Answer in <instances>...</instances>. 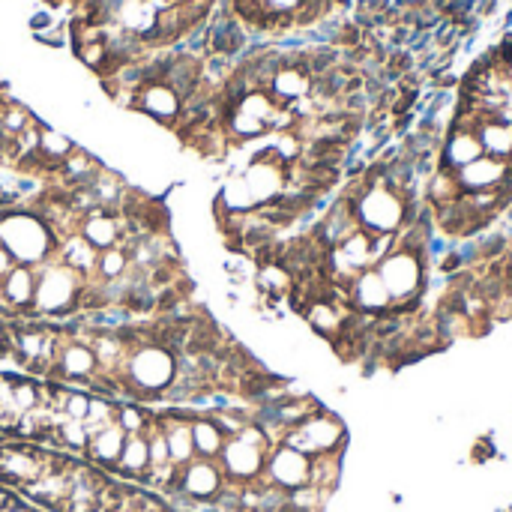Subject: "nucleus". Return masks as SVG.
Listing matches in <instances>:
<instances>
[{
  "instance_id": "1",
  "label": "nucleus",
  "mask_w": 512,
  "mask_h": 512,
  "mask_svg": "<svg viewBox=\"0 0 512 512\" xmlns=\"http://www.w3.org/2000/svg\"><path fill=\"white\" fill-rule=\"evenodd\" d=\"M354 213H357L360 228L369 234H399L411 216V198L384 186L369 171L363 192L354 198Z\"/></svg>"
},
{
  "instance_id": "2",
  "label": "nucleus",
  "mask_w": 512,
  "mask_h": 512,
  "mask_svg": "<svg viewBox=\"0 0 512 512\" xmlns=\"http://www.w3.org/2000/svg\"><path fill=\"white\" fill-rule=\"evenodd\" d=\"M276 444L267 438V432L255 423L243 426L234 438L225 441L219 453V465L225 471V480L231 486H249L264 477L267 456Z\"/></svg>"
},
{
  "instance_id": "3",
  "label": "nucleus",
  "mask_w": 512,
  "mask_h": 512,
  "mask_svg": "<svg viewBox=\"0 0 512 512\" xmlns=\"http://www.w3.org/2000/svg\"><path fill=\"white\" fill-rule=\"evenodd\" d=\"M39 270V285H36V318L42 321H66L69 315H78V300L84 291V279L63 267L57 258H48Z\"/></svg>"
},
{
  "instance_id": "4",
  "label": "nucleus",
  "mask_w": 512,
  "mask_h": 512,
  "mask_svg": "<svg viewBox=\"0 0 512 512\" xmlns=\"http://www.w3.org/2000/svg\"><path fill=\"white\" fill-rule=\"evenodd\" d=\"M375 270L381 273L387 291L393 294V312H402V315L417 312L423 291H426V258L396 246L378 261Z\"/></svg>"
},
{
  "instance_id": "5",
  "label": "nucleus",
  "mask_w": 512,
  "mask_h": 512,
  "mask_svg": "<svg viewBox=\"0 0 512 512\" xmlns=\"http://www.w3.org/2000/svg\"><path fill=\"white\" fill-rule=\"evenodd\" d=\"M225 486L228 480H225L219 459H192L189 465L177 471V483L165 498L168 504L198 510V507H213L219 495L225 492Z\"/></svg>"
},
{
  "instance_id": "6",
  "label": "nucleus",
  "mask_w": 512,
  "mask_h": 512,
  "mask_svg": "<svg viewBox=\"0 0 512 512\" xmlns=\"http://www.w3.org/2000/svg\"><path fill=\"white\" fill-rule=\"evenodd\" d=\"M282 444L300 450L309 459L327 456V453H345V447H348V426L342 423V417H336L333 411L321 408L309 420H303L300 426H294L285 435Z\"/></svg>"
},
{
  "instance_id": "7",
  "label": "nucleus",
  "mask_w": 512,
  "mask_h": 512,
  "mask_svg": "<svg viewBox=\"0 0 512 512\" xmlns=\"http://www.w3.org/2000/svg\"><path fill=\"white\" fill-rule=\"evenodd\" d=\"M57 453L60 450H45L27 441H0V486L21 492L54 465Z\"/></svg>"
},
{
  "instance_id": "8",
  "label": "nucleus",
  "mask_w": 512,
  "mask_h": 512,
  "mask_svg": "<svg viewBox=\"0 0 512 512\" xmlns=\"http://www.w3.org/2000/svg\"><path fill=\"white\" fill-rule=\"evenodd\" d=\"M36 285H39V270L30 264H18L12 273L0 279V303L3 315L0 318H36Z\"/></svg>"
},
{
  "instance_id": "9",
  "label": "nucleus",
  "mask_w": 512,
  "mask_h": 512,
  "mask_svg": "<svg viewBox=\"0 0 512 512\" xmlns=\"http://www.w3.org/2000/svg\"><path fill=\"white\" fill-rule=\"evenodd\" d=\"M96 372H99V363H96L93 348H90L87 342L69 339V342L60 348L57 363H54V369L48 372L45 381L63 384V387L75 384V387H81V390H90V381L96 378Z\"/></svg>"
},
{
  "instance_id": "10",
  "label": "nucleus",
  "mask_w": 512,
  "mask_h": 512,
  "mask_svg": "<svg viewBox=\"0 0 512 512\" xmlns=\"http://www.w3.org/2000/svg\"><path fill=\"white\" fill-rule=\"evenodd\" d=\"M312 477V459L303 456L300 450L288 447V444H276L267 456V468H264V480L282 492H294L309 486Z\"/></svg>"
},
{
  "instance_id": "11",
  "label": "nucleus",
  "mask_w": 512,
  "mask_h": 512,
  "mask_svg": "<svg viewBox=\"0 0 512 512\" xmlns=\"http://www.w3.org/2000/svg\"><path fill=\"white\" fill-rule=\"evenodd\" d=\"M354 231H360V222H357V213H354V201L339 195L327 210L324 216L315 222V228L309 231L327 252L336 249L339 243H345Z\"/></svg>"
},
{
  "instance_id": "12",
  "label": "nucleus",
  "mask_w": 512,
  "mask_h": 512,
  "mask_svg": "<svg viewBox=\"0 0 512 512\" xmlns=\"http://www.w3.org/2000/svg\"><path fill=\"white\" fill-rule=\"evenodd\" d=\"M348 303L354 312L369 315V318H384L393 312V294L387 291L381 273L372 267L366 273H360L351 285H348Z\"/></svg>"
},
{
  "instance_id": "13",
  "label": "nucleus",
  "mask_w": 512,
  "mask_h": 512,
  "mask_svg": "<svg viewBox=\"0 0 512 512\" xmlns=\"http://www.w3.org/2000/svg\"><path fill=\"white\" fill-rule=\"evenodd\" d=\"M459 186H462V195L468 192H498V189H510L512 186V165L510 162H501V159H492V156H480L474 159L471 165L453 171Z\"/></svg>"
},
{
  "instance_id": "14",
  "label": "nucleus",
  "mask_w": 512,
  "mask_h": 512,
  "mask_svg": "<svg viewBox=\"0 0 512 512\" xmlns=\"http://www.w3.org/2000/svg\"><path fill=\"white\" fill-rule=\"evenodd\" d=\"M132 108L135 111H144L147 117H153L156 123L162 126H177L180 120V111H183V99L165 84V81H147L135 90L132 96Z\"/></svg>"
},
{
  "instance_id": "15",
  "label": "nucleus",
  "mask_w": 512,
  "mask_h": 512,
  "mask_svg": "<svg viewBox=\"0 0 512 512\" xmlns=\"http://www.w3.org/2000/svg\"><path fill=\"white\" fill-rule=\"evenodd\" d=\"M96 252H105L111 246H120L126 237V216L114 213V210H90L81 222L78 231Z\"/></svg>"
},
{
  "instance_id": "16",
  "label": "nucleus",
  "mask_w": 512,
  "mask_h": 512,
  "mask_svg": "<svg viewBox=\"0 0 512 512\" xmlns=\"http://www.w3.org/2000/svg\"><path fill=\"white\" fill-rule=\"evenodd\" d=\"M123 444H126V432H123L117 423H111L108 429L90 435L87 450H84V459H87L93 468H99V471H105V474L114 477L117 462H120V453H123Z\"/></svg>"
},
{
  "instance_id": "17",
  "label": "nucleus",
  "mask_w": 512,
  "mask_h": 512,
  "mask_svg": "<svg viewBox=\"0 0 512 512\" xmlns=\"http://www.w3.org/2000/svg\"><path fill=\"white\" fill-rule=\"evenodd\" d=\"M147 474H150V447H147V438L144 435H126V444H123V453H120V462H117L114 477L123 480V483L144 486Z\"/></svg>"
},
{
  "instance_id": "18",
  "label": "nucleus",
  "mask_w": 512,
  "mask_h": 512,
  "mask_svg": "<svg viewBox=\"0 0 512 512\" xmlns=\"http://www.w3.org/2000/svg\"><path fill=\"white\" fill-rule=\"evenodd\" d=\"M96 255H99V252H96L81 234L63 237V240L57 243V252H54V258H57L63 267H69L72 273H78L84 282L96 279Z\"/></svg>"
},
{
  "instance_id": "19",
  "label": "nucleus",
  "mask_w": 512,
  "mask_h": 512,
  "mask_svg": "<svg viewBox=\"0 0 512 512\" xmlns=\"http://www.w3.org/2000/svg\"><path fill=\"white\" fill-rule=\"evenodd\" d=\"M228 435L219 429V423L213 420V414L198 411L192 420V444H195V456L198 459H219L222 447H225Z\"/></svg>"
},
{
  "instance_id": "20",
  "label": "nucleus",
  "mask_w": 512,
  "mask_h": 512,
  "mask_svg": "<svg viewBox=\"0 0 512 512\" xmlns=\"http://www.w3.org/2000/svg\"><path fill=\"white\" fill-rule=\"evenodd\" d=\"M213 207L228 210V213H252V210H258L261 204H258V198L252 195V189H249V183L243 180V174H231V177L222 183V189H219Z\"/></svg>"
},
{
  "instance_id": "21",
  "label": "nucleus",
  "mask_w": 512,
  "mask_h": 512,
  "mask_svg": "<svg viewBox=\"0 0 512 512\" xmlns=\"http://www.w3.org/2000/svg\"><path fill=\"white\" fill-rule=\"evenodd\" d=\"M72 150H75V144H72L63 132H57V129H51V126H39V156H42V162H45L51 180H54L57 165H60Z\"/></svg>"
},
{
  "instance_id": "22",
  "label": "nucleus",
  "mask_w": 512,
  "mask_h": 512,
  "mask_svg": "<svg viewBox=\"0 0 512 512\" xmlns=\"http://www.w3.org/2000/svg\"><path fill=\"white\" fill-rule=\"evenodd\" d=\"M342 462H345V453H327V456H315L312 459V477H309V486L333 495L339 489V480H342Z\"/></svg>"
},
{
  "instance_id": "23",
  "label": "nucleus",
  "mask_w": 512,
  "mask_h": 512,
  "mask_svg": "<svg viewBox=\"0 0 512 512\" xmlns=\"http://www.w3.org/2000/svg\"><path fill=\"white\" fill-rule=\"evenodd\" d=\"M87 441H90V435H87L84 423H78V420H60L54 426V450H60V453L84 456Z\"/></svg>"
},
{
  "instance_id": "24",
  "label": "nucleus",
  "mask_w": 512,
  "mask_h": 512,
  "mask_svg": "<svg viewBox=\"0 0 512 512\" xmlns=\"http://www.w3.org/2000/svg\"><path fill=\"white\" fill-rule=\"evenodd\" d=\"M156 411L141 405V402H117V417L114 423L126 432V435H144L147 426L153 423Z\"/></svg>"
},
{
  "instance_id": "25",
  "label": "nucleus",
  "mask_w": 512,
  "mask_h": 512,
  "mask_svg": "<svg viewBox=\"0 0 512 512\" xmlns=\"http://www.w3.org/2000/svg\"><path fill=\"white\" fill-rule=\"evenodd\" d=\"M129 270H132V264H129V252L123 246H111V249H105V252L96 255V279L99 282L120 279Z\"/></svg>"
},
{
  "instance_id": "26",
  "label": "nucleus",
  "mask_w": 512,
  "mask_h": 512,
  "mask_svg": "<svg viewBox=\"0 0 512 512\" xmlns=\"http://www.w3.org/2000/svg\"><path fill=\"white\" fill-rule=\"evenodd\" d=\"M51 27H54L51 12H39V15L30 18V30H33V33H45V30H51Z\"/></svg>"
}]
</instances>
